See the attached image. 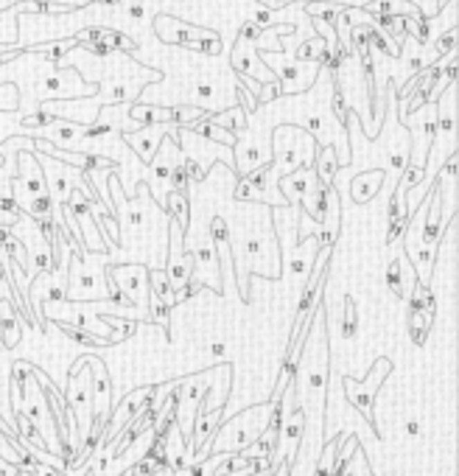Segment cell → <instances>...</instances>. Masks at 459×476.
<instances>
[{
    "label": "cell",
    "instance_id": "cell-1",
    "mask_svg": "<svg viewBox=\"0 0 459 476\" xmlns=\"http://www.w3.org/2000/svg\"><path fill=\"white\" fill-rule=\"evenodd\" d=\"M126 141H129V146H132L146 163H152L154 160V152L160 149V143H163V138L154 132V134H126Z\"/></svg>",
    "mask_w": 459,
    "mask_h": 476
},
{
    "label": "cell",
    "instance_id": "cell-2",
    "mask_svg": "<svg viewBox=\"0 0 459 476\" xmlns=\"http://www.w3.org/2000/svg\"><path fill=\"white\" fill-rule=\"evenodd\" d=\"M132 118L141 123V126H154V123H171L174 121V109H157V107H135L132 109Z\"/></svg>",
    "mask_w": 459,
    "mask_h": 476
},
{
    "label": "cell",
    "instance_id": "cell-3",
    "mask_svg": "<svg viewBox=\"0 0 459 476\" xmlns=\"http://www.w3.org/2000/svg\"><path fill=\"white\" fill-rule=\"evenodd\" d=\"M336 160H334V152L331 149H325L322 155H319V185H331V179H334V171H336Z\"/></svg>",
    "mask_w": 459,
    "mask_h": 476
},
{
    "label": "cell",
    "instance_id": "cell-4",
    "mask_svg": "<svg viewBox=\"0 0 459 476\" xmlns=\"http://www.w3.org/2000/svg\"><path fill=\"white\" fill-rule=\"evenodd\" d=\"M152 317H154V322H160V325L165 328V333H168V322H171V306L154 297V303H152Z\"/></svg>",
    "mask_w": 459,
    "mask_h": 476
},
{
    "label": "cell",
    "instance_id": "cell-5",
    "mask_svg": "<svg viewBox=\"0 0 459 476\" xmlns=\"http://www.w3.org/2000/svg\"><path fill=\"white\" fill-rule=\"evenodd\" d=\"M386 283H389V289L395 292L398 297H404V286H401V261H392V266H389V272H386Z\"/></svg>",
    "mask_w": 459,
    "mask_h": 476
},
{
    "label": "cell",
    "instance_id": "cell-6",
    "mask_svg": "<svg viewBox=\"0 0 459 476\" xmlns=\"http://www.w3.org/2000/svg\"><path fill=\"white\" fill-rule=\"evenodd\" d=\"M56 118L51 115V112H45V109H39V112H34V115H26L23 118V126H28V129H42V126H51Z\"/></svg>",
    "mask_w": 459,
    "mask_h": 476
},
{
    "label": "cell",
    "instance_id": "cell-7",
    "mask_svg": "<svg viewBox=\"0 0 459 476\" xmlns=\"http://www.w3.org/2000/svg\"><path fill=\"white\" fill-rule=\"evenodd\" d=\"M152 283H154V297L165 303V294L171 292V286H168V278H165V272H152Z\"/></svg>",
    "mask_w": 459,
    "mask_h": 476
},
{
    "label": "cell",
    "instance_id": "cell-8",
    "mask_svg": "<svg viewBox=\"0 0 459 476\" xmlns=\"http://www.w3.org/2000/svg\"><path fill=\"white\" fill-rule=\"evenodd\" d=\"M59 87H62V71L39 82V93H42V98H51V96H53V90H59Z\"/></svg>",
    "mask_w": 459,
    "mask_h": 476
},
{
    "label": "cell",
    "instance_id": "cell-9",
    "mask_svg": "<svg viewBox=\"0 0 459 476\" xmlns=\"http://www.w3.org/2000/svg\"><path fill=\"white\" fill-rule=\"evenodd\" d=\"M28 213H31V216H51V199L39 193V196L31 202V205H28Z\"/></svg>",
    "mask_w": 459,
    "mask_h": 476
},
{
    "label": "cell",
    "instance_id": "cell-10",
    "mask_svg": "<svg viewBox=\"0 0 459 476\" xmlns=\"http://www.w3.org/2000/svg\"><path fill=\"white\" fill-rule=\"evenodd\" d=\"M260 37V26L252 20V23H244L241 26V34H238V42H255Z\"/></svg>",
    "mask_w": 459,
    "mask_h": 476
},
{
    "label": "cell",
    "instance_id": "cell-11",
    "mask_svg": "<svg viewBox=\"0 0 459 476\" xmlns=\"http://www.w3.org/2000/svg\"><path fill=\"white\" fill-rule=\"evenodd\" d=\"M154 468H157V462H154L152 457H143V459H138V462H135L132 476H152V473H154Z\"/></svg>",
    "mask_w": 459,
    "mask_h": 476
},
{
    "label": "cell",
    "instance_id": "cell-12",
    "mask_svg": "<svg viewBox=\"0 0 459 476\" xmlns=\"http://www.w3.org/2000/svg\"><path fill=\"white\" fill-rule=\"evenodd\" d=\"M82 48H87L90 53H96V56H109L115 48L109 45V42H101V39H90V42H84Z\"/></svg>",
    "mask_w": 459,
    "mask_h": 476
},
{
    "label": "cell",
    "instance_id": "cell-13",
    "mask_svg": "<svg viewBox=\"0 0 459 476\" xmlns=\"http://www.w3.org/2000/svg\"><path fill=\"white\" fill-rule=\"evenodd\" d=\"M342 333H345L348 339L356 333V314H353V306H350V300H348V322H342Z\"/></svg>",
    "mask_w": 459,
    "mask_h": 476
},
{
    "label": "cell",
    "instance_id": "cell-14",
    "mask_svg": "<svg viewBox=\"0 0 459 476\" xmlns=\"http://www.w3.org/2000/svg\"><path fill=\"white\" fill-rule=\"evenodd\" d=\"M264 93H260V101H272L278 93H280V82H272V85H267V87H260Z\"/></svg>",
    "mask_w": 459,
    "mask_h": 476
},
{
    "label": "cell",
    "instance_id": "cell-15",
    "mask_svg": "<svg viewBox=\"0 0 459 476\" xmlns=\"http://www.w3.org/2000/svg\"><path fill=\"white\" fill-rule=\"evenodd\" d=\"M71 45H76V42H71ZM71 45H53V48L48 51V62H59V59H62V53H68V51H71Z\"/></svg>",
    "mask_w": 459,
    "mask_h": 476
},
{
    "label": "cell",
    "instance_id": "cell-16",
    "mask_svg": "<svg viewBox=\"0 0 459 476\" xmlns=\"http://www.w3.org/2000/svg\"><path fill=\"white\" fill-rule=\"evenodd\" d=\"M146 15V6L143 3H129V17H135V20H141Z\"/></svg>",
    "mask_w": 459,
    "mask_h": 476
},
{
    "label": "cell",
    "instance_id": "cell-17",
    "mask_svg": "<svg viewBox=\"0 0 459 476\" xmlns=\"http://www.w3.org/2000/svg\"><path fill=\"white\" fill-rule=\"evenodd\" d=\"M0 476H17V470L9 459H0Z\"/></svg>",
    "mask_w": 459,
    "mask_h": 476
},
{
    "label": "cell",
    "instance_id": "cell-18",
    "mask_svg": "<svg viewBox=\"0 0 459 476\" xmlns=\"http://www.w3.org/2000/svg\"><path fill=\"white\" fill-rule=\"evenodd\" d=\"M152 476H177V470H174V468H171V465H157V468H154V473H152Z\"/></svg>",
    "mask_w": 459,
    "mask_h": 476
},
{
    "label": "cell",
    "instance_id": "cell-19",
    "mask_svg": "<svg viewBox=\"0 0 459 476\" xmlns=\"http://www.w3.org/2000/svg\"><path fill=\"white\" fill-rule=\"evenodd\" d=\"M406 434H409V437H417V434H420L417 421H409V423H406Z\"/></svg>",
    "mask_w": 459,
    "mask_h": 476
},
{
    "label": "cell",
    "instance_id": "cell-20",
    "mask_svg": "<svg viewBox=\"0 0 459 476\" xmlns=\"http://www.w3.org/2000/svg\"><path fill=\"white\" fill-rule=\"evenodd\" d=\"M15 56H20V48H17V51H9V53H0V64H6V62H12Z\"/></svg>",
    "mask_w": 459,
    "mask_h": 476
},
{
    "label": "cell",
    "instance_id": "cell-21",
    "mask_svg": "<svg viewBox=\"0 0 459 476\" xmlns=\"http://www.w3.org/2000/svg\"><path fill=\"white\" fill-rule=\"evenodd\" d=\"M196 93H199V96H205V98H208V96L213 93V87H208V85H199V87H196Z\"/></svg>",
    "mask_w": 459,
    "mask_h": 476
},
{
    "label": "cell",
    "instance_id": "cell-22",
    "mask_svg": "<svg viewBox=\"0 0 459 476\" xmlns=\"http://www.w3.org/2000/svg\"><path fill=\"white\" fill-rule=\"evenodd\" d=\"M210 353H213V356H222V353H224V345H222V342H216V345L210 348Z\"/></svg>",
    "mask_w": 459,
    "mask_h": 476
},
{
    "label": "cell",
    "instance_id": "cell-23",
    "mask_svg": "<svg viewBox=\"0 0 459 476\" xmlns=\"http://www.w3.org/2000/svg\"><path fill=\"white\" fill-rule=\"evenodd\" d=\"M62 3H68V6H84L87 0H62Z\"/></svg>",
    "mask_w": 459,
    "mask_h": 476
},
{
    "label": "cell",
    "instance_id": "cell-24",
    "mask_svg": "<svg viewBox=\"0 0 459 476\" xmlns=\"http://www.w3.org/2000/svg\"><path fill=\"white\" fill-rule=\"evenodd\" d=\"M96 3H101V6H112V3H120V0H96Z\"/></svg>",
    "mask_w": 459,
    "mask_h": 476
},
{
    "label": "cell",
    "instance_id": "cell-25",
    "mask_svg": "<svg viewBox=\"0 0 459 476\" xmlns=\"http://www.w3.org/2000/svg\"><path fill=\"white\" fill-rule=\"evenodd\" d=\"M0 166H3V155H0Z\"/></svg>",
    "mask_w": 459,
    "mask_h": 476
},
{
    "label": "cell",
    "instance_id": "cell-26",
    "mask_svg": "<svg viewBox=\"0 0 459 476\" xmlns=\"http://www.w3.org/2000/svg\"><path fill=\"white\" fill-rule=\"evenodd\" d=\"M129 476H132V473H129Z\"/></svg>",
    "mask_w": 459,
    "mask_h": 476
}]
</instances>
